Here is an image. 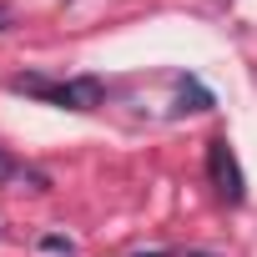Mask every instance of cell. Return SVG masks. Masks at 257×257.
I'll return each instance as SVG.
<instances>
[{
    "mask_svg": "<svg viewBox=\"0 0 257 257\" xmlns=\"http://www.w3.org/2000/svg\"><path fill=\"white\" fill-rule=\"evenodd\" d=\"M11 91H26V96H41L51 106H66V111H96L101 106V81L96 76H76V81H46V76H16Z\"/></svg>",
    "mask_w": 257,
    "mask_h": 257,
    "instance_id": "cell-1",
    "label": "cell"
},
{
    "mask_svg": "<svg viewBox=\"0 0 257 257\" xmlns=\"http://www.w3.org/2000/svg\"><path fill=\"white\" fill-rule=\"evenodd\" d=\"M207 177H212V187H217V197L222 202H242L247 197V182H242V167H237V157H232V142L227 137H212L207 142Z\"/></svg>",
    "mask_w": 257,
    "mask_h": 257,
    "instance_id": "cell-2",
    "label": "cell"
},
{
    "mask_svg": "<svg viewBox=\"0 0 257 257\" xmlns=\"http://www.w3.org/2000/svg\"><path fill=\"white\" fill-rule=\"evenodd\" d=\"M177 111H212V91L192 76H177Z\"/></svg>",
    "mask_w": 257,
    "mask_h": 257,
    "instance_id": "cell-3",
    "label": "cell"
},
{
    "mask_svg": "<svg viewBox=\"0 0 257 257\" xmlns=\"http://www.w3.org/2000/svg\"><path fill=\"white\" fill-rule=\"evenodd\" d=\"M41 247H46V252H66V257L76 252V242H71V237H61V232H51V237H41Z\"/></svg>",
    "mask_w": 257,
    "mask_h": 257,
    "instance_id": "cell-4",
    "label": "cell"
},
{
    "mask_svg": "<svg viewBox=\"0 0 257 257\" xmlns=\"http://www.w3.org/2000/svg\"><path fill=\"white\" fill-rule=\"evenodd\" d=\"M11 177H26V172H21L11 157H0V182H11Z\"/></svg>",
    "mask_w": 257,
    "mask_h": 257,
    "instance_id": "cell-5",
    "label": "cell"
},
{
    "mask_svg": "<svg viewBox=\"0 0 257 257\" xmlns=\"http://www.w3.org/2000/svg\"><path fill=\"white\" fill-rule=\"evenodd\" d=\"M0 31H11V11L6 6H0Z\"/></svg>",
    "mask_w": 257,
    "mask_h": 257,
    "instance_id": "cell-6",
    "label": "cell"
},
{
    "mask_svg": "<svg viewBox=\"0 0 257 257\" xmlns=\"http://www.w3.org/2000/svg\"><path fill=\"white\" fill-rule=\"evenodd\" d=\"M182 257H207V252H182Z\"/></svg>",
    "mask_w": 257,
    "mask_h": 257,
    "instance_id": "cell-7",
    "label": "cell"
}]
</instances>
